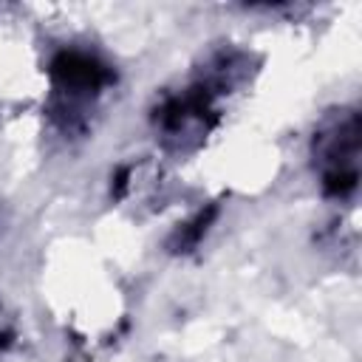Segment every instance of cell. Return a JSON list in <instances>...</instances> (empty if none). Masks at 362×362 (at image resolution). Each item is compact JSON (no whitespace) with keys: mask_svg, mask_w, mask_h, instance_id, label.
Returning <instances> with one entry per match:
<instances>
[{"mask_svg":"<svg viewBox=\"0 0 362 362\" xmlns=\"http://www.w3.org/2000/svg\"><path fill=\"white\" fill-rule=\"evenodd\" d=\"M359 113L342 110L322 122L314 133V164L320 170L322 192L348 198L359 181Z\"/></svg>","mask_w":362,"mask_h":362,"instance_id":"6da1fadb","label":"cell"},{"mask_svg":"<svg viewBox=\"0 0 362 362\" xmlns=\"http://www.w3.org/2000/svg\"><path fill=\"white\" fill-rule=\"evenodd\" d=\"M223 90V79H201L184 88L181 93L167 96L156 107V130L170 147H192L198 144L218 122V93Z\"/></svg>","mask_w":362,"mask_h":362,"instance_id":"7a4b0ae2","label":"cell"},{"mask_svg":"<svg viewBox=\"0 0 362 362\" xmlns=\"http://www.w3.org/2000/svg\"><path fill=\"white\" fill-rule=\"evenodd\" d=\"M48 74H51L57 99H62L65 105L90 102L113 79L110 68L85 51H59L51 59Z\"/></svg>","mask_w":362,"mask_h":362,"instance_id":"3957f363","label":"cell"},{"mask_svg":"<svg viewBox=\"0 0 362 362\" xmlns=\"http://www.w3.org/2000/svg\"><path fill=\"white\" fill-rule=\"evenodd\" d=\"M215 215H218V206L198 209V212H195L189 221L178 223V229L170 235L167 246H170L173 252H192V249L201 243V238L206 235V229H209V223L215 221Z\"/></svg>","mask_w":362,"mask_h":362,"instance_id":"277c9868","label":"cell"}]
</instances>
